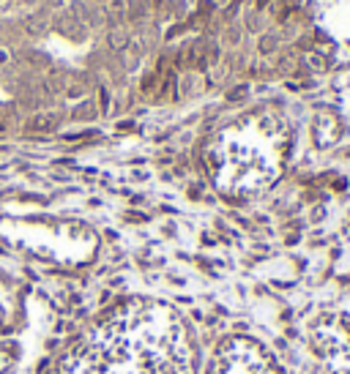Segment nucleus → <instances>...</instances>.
Here are the masks:
<instances>
[{
    "label": "nucleus",
    "mask_w": 350,
    "mask_h": 374,
    "mask_svg": "<svg viewBox=\"0 0 350 374\" xmlns=\"http://www.w3.org/2000/svg\"><path fill=\"white\" fill-rule=\"evenodd\" d=\"M69 374H192V350L175 311L134 300L88 336Z\"/></svg>",
    "instance_id": "nucleus-1"
},
{
    "label": "nucleus",
    "mask_w": 350,
    "mask_h": 374,
    "mask_svg": "<svg viewBox=\"0 0 350 374\" xmlns=\"http://www.w3.org/2000/svg\"><path fill=\"white\" fill-rule=\"evenodd\" d=\"M285 137L273 117H246L225 129L211 145L208 161L219 188L252 194L266 188L282 170Z\"/></svg>",
    "instance_id": "nucleus-2"
},
{
    "label": "nucleus",
    "mask_w": 350,
    "mask_h": 374,
    "mask_svg": "<svg viewBox=\"0 0 350 374\" xmlns=\"http://www.w3.org/2000/svg\"><path fill=\"white\" fill-rule=\"evenodd\" d=\"M211 374H276V369L257 341L235 336L216 350Z\"/></svg>",
    "instance_id": "nucleus-3"
}]
</instances>
